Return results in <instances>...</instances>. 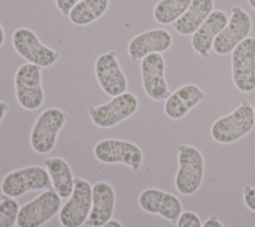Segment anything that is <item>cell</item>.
Masks as SVG:
<instances>
[{
  "mask_svg": "<svg viewBox=\"0 0 255 227\" xmlns=\"http://www.w3.org/2000/svg\"><path fill=\"white\" fill-rule=\"evenodd\" d=\"M44 165L51 179L52 188L62 199H68L72 194L75 179L69 163L62 157H49Z\"/></svg>",
  "mask_w": 255,
  "mask_h": 227,
  "instance_id": "21",
  "label": "cell"
},
{
  "mask_svg": "<svg viewBox=\"0 0 255 227\" xmlns=\"http://www.w3.org/2000/svg\"><path fill=\"white\" fill-rule=\"evenodd\" d=\"M95 157L105 164H124L132 171L140 169L143 153L140 147L126 139L104 138L99 140L93 149Z\"/></svg>",
  "mask_w": 255,
  "mask_h": 227,
  "instance_id": "8",
  "label": "cell"
},
{
  "mask_svg": "<svg viewBox=\"0 0 255 227\" xmlns=\"http://www.w3.org/2000/svg\"><path fill=\"white\" fill-rule=\"evenodd\" d=\"M172 45L171 34L162 28L143 31L134 36L128 45L129 60L133 63L154 53H163Z\"/></svg>",
  "mask_w": 255,
  "mask_h": 227,
  "instance_id": "16",
  "label": "cell"
},
{
  "mask_svg": "<svg viewBox=\"0 0 255 227\" xmlns=\"http://www.w3.org/2000/svg\"><path fill=\"white\" fill-rule=\"evenodd\" d=\"M192 0H159L152 11L153 19L160 25H171L189 7Z\"/></svg>",
  "mask_w": 255,
  "mask_h": 227,
  "instance_id": "23",
  "label": "cell"
},
{
  "mask_svg": "<svg viewBox=\"0 0 255 227\" xmlns=\"http://www.w3.org/2000/svg\"><path fill=\"white\" fill-rule=\"evenodd\" d=\"M137 202L144 212L157 214L172 224H176L183 212L181 201L177 196L158 188L143 189L138 195Z\"/></svg>",
  "mask_w": 255,
  "mask_h": 227,
  "instance_id": "15",
  "label": "cell"
},
{
  "mask_svg": "<svg viewBox=\"0 0 255 227\" xmlns=\"http://www.w3.org/2000/svg\"><path fill=\"white\" fill-rule=\"evenodd\" d=\"M205 99L204 92L194 84H186L170 93L164 101L163 111L170 119H180Z\"/></svg>",
  "mask_w": 255,
  "mask_h": 227,
  "instance_id": "18",
  "label": "cell"
},
{
  "mask_svg": "<svg viewBox=\"0 0 255 227\" xmlns=\"http://www.w3.org/2000/svg\"><path fill=\"white\" fill-rule=\"evenodd\" d=\"M92 187L87 179H75L73 192L59 211L62 227H82L86 223L92 207Z\"/></svg>",
  "mask_w": 255,
  "mask_h": 227,
  "instance_id": "10",
  "label": "cell"
},
{
  "mask_svg": "<svg viewBox=\"0 0 255 227\" xmlns=\"http://www.w3.org/2000/svg\"><path fill=\"white\" fill-rule=\"evenodd\" d=\"M176 227H202L200 217L193 211L186 210L179 216Z\"/></svg>",
  "mask_w": 255,
  "mask_h": 227,
  "instance_id": "25",
  "label": "cell"
},
{
  "mask_svg": "<svg viewBox=\"0 0 255 227\" xmlns=\"http://www.w3.org/2000/svg\"><path fill=\"white\" fill-rule=\"evenodd\" d=\"M243 201L245 206L255 213V187L246 185L243 188Z\"/></svg>",
  "mask_w": 255,
  "mask_h": 227,
  "instance_id": "26",
  "label": "cell"
},
{
  "mask_svg": "<svg viewBox=\"0 0 255 227\" xmlns=\"http://www.w3.org/2000/svg\"><path fill=\"white\" fill-rule=\"evenodd\" d=\"M252 29L250 15L241 7L233 6L231 15L223 30L215 38L212 50L219 56L231 53L242 41H244Z\"/></svg>",
  "mask_w": 255,
  "mask_h": 227,
  "instance_id": "12",
  "label": "cell"
},
{
  "mask_svg": "<svg viewBox=\"0 0 255 227\" xmlns=\"http://www.w3.org/2000/svg\"><path fill=\"white\" fill-rule=\"evenodd\" d=\"M165 61L161 54L147 55L140 61V77L145 95L156 102L165 101L170 95L164 76Z\"/></svg>",
  "mask_w": 255,
  "mask_h": 227,
  "instance_id": "14",
  "label": "cell"
},
{
  "mask_svg": "<svg viewBox=\"0 0 255 227\" xmlns=\"http://www.w3.org/2000/svg\"><path fill=\"white\" fill-rule=\"evenodd\" d=\"M231 77L239 92L255 91V37H247L231 52Z\"/></svg>",
  "mask_w": 255,
  "mask_h": 227,
  "instance_id": "11",
  "label": "cell"
},
{
  "mask_svg": "<svg viewBox=\"0 0 255 227\" xmlns=\"http://www.w3.org/2000/svg\"><path fill=\"white\" fill-rule=\"evenodd\" d=\"M8 110H9V106L7 105V103L0 100V123L4 119Z\"/></svg>",
  "mask_w": 255,
  "mask_h": 227,
  "instance_id": "29",
  "label": "cell"
},
{
  "mask_svg": "<svg viewBox=\"0 0 255 227\" xmlns=\"http://www.w3.org/2000/svg\"><path fill=\"white\" fill-rule=\"evenodd\" d=\"M14 90L17 103L27 111H36L45 101L42 87V68L25 63L21 65L14 76Z\"/></svg>",
  "mask_w": 255,
  "mask_h": 227,
  "instance_id": "5",
  "label": "cell"
},
{
  "mask_svg": "<svg viewBox=\"0 0 255 227\" xmlns=\"http://www.w3.org/2000/svg\"><path fill=\"white\" fill-rule=\"evenodd\" d=\"M15 52L27 63L40 68H50L60 59V53L44 45L34 31L27 27L17 28L11 37Z\"/></svg>",
  "mask_w": 255,
  "mask_h": 227,
  "instance_id": "7",
  "label": "cell"
},
{
  "mask_svg": "<svg viewBox=\"0 0 255 227\" xmlns=\"http://www.w3.org/2000/svg\"><path fill=\"white\" fill-rule=\"evenodd\" d=\"M52 186L46 168L30 165L8 172L2 179L0 189L3 195L18 198L30 191L45 190Z\"/></svg>",
  "mask_w": 255,
  "mask_h": 227,
  "instance_id": "6",
  "label": "cell"
},
{
  "mask_svg": "<svg viewBox=\"0 0 255 227\" xmlns=\"http://www.w3.org/2000/svg\"><path fill=\"white\" fill-rule=\"evenodd\" d=\"M213 10V0H192L187 10L171 26L179 35H192Z\"/></svg>",
  "mask_w": 255,
  "mask_h": 227,
  "instance_id": "20",
  "label": "cell"
},
{
  "mask_svg": "<svg viewBox=\"0 0 255 227\" xmlns=\"http://www.w3.org/2000/svg\"><path fill=\"white\" fill-rule=\"evenodd\" d=\"M61 199L52 187L43 190L20 207L17 227H42L60 211Z\"/></svg>",
  "mask_w": 255,
  "mask_h": 227,
  "instance_id": "9",
  "label": "cell"
},
{
  "mask_svg": "<svg viewBox=\"0 0 255 227\" xmlns=\"http://www.w3.org/2000/svg\"><path fill=\"white\" fill-rule=\"evenodd\" d=\"M247 2H248V5L251 7V9L255 11V0H247Z\"/></svg>",
  "mask_w": 255,
  "mask_h": 227,
  "instance_id": "32",
  "label": "cell"
},
{
  "mask_svg": "<svg viewBox=\"0 0 255 227\" xmlns=\"http://www.w3.org/2000/svg\"><path fill=\"white\" fill-rule=\"evenodd\" d=\"M81 0H55V4L57 9L64 15L67 16L69 15L70 11L73 9V7L80 2Z\"/></svg>",
  "mask_w": 255,
  "mask_h": 227,
  "instance_id": "27",
  "label": "cell"
},
{
  "mask_svg": "<svg viewBox=\"0 0 255 227\" xmlns=\"http://www.w3.org/2000/svg\"><path fill=\"white\" fill-rule=\"evenodd\" d=\"M228 22L227 14L222 10H213L207 19L192 34L190 44L193 51L201 58H208L218 34Z\"/></svg>",
  "mask_w": 255,
  "mask_h": 227,
  "instance_id": "19",
  "label": "cell"
},
{
  "mask_svg": "<svg viewBox=\"0 0 255 227\" xmlns=\"http://www.w3.org/2000/svg\"><path fill=\"white\" fill-rule=\"evenodd\" d=\"M254 125V108L249 101L243 100L231 113L212 123L210 134L216 142L230 144L247 135Z\"/></svg>",
  "mask_w": 255,
  "mask_h": 227,
  "instance_id": "1",
  "label": "cell"
},
{
  "mask_svg": "<svg viewBox=\"0 0 255 227\" xmlns=\"http://www.w3.org/2000/svg\"><path fill=\"white\" fill-rule=\"evenodd\" d=\"M4 42H5V32L2 25L0 24V48L3 46Z\"/></svg>",
  "mask_w": 255,
  "mask_h": 227,
  "instance_id": "31",
  "label": "cell"
},
{
  "mask_svg": "<svg viewBox=\"0 0 255 227\" xmlns=\"http://www.w3.org/2000/svg\"><path fill=\"white\" fill-rule=\"evenodd\" d=\"M254 114H255V109H254Z\"/></svg>",
  "mask_w": 255,
  "mask_h": 227,
  "instance_id": "33",
  "label": "cell"
},
{
  "mask_svg": "<svg viewBox=\"0 0 255 227\" xmlns=\"http://www.w3.org/2000/svg\"><path fill=\"white\" fill-rule=\"evenodd\" d=\"M202 227H224V226L216 215H211L205 220V222L202 224Z\"/></svg>",
  "mask_w": 255,
  "mask_h": 227,
  "instance_id": "28",
  "label": "cell"
},
{
  "mask_svg": "<svg viewBox=\"0 0 255 227\" xmlns=\"http://www.w3.org/2000/svg\"><path fill=\"white\" fill-rule=\"evenodd\" d=\"M109 3V0H81L70 11L68 18L76 26L90 25L107 12Z\"/></svg>",
  "mask_w": 255,
  "mask_h": 227,
  "instance_id": "22",
  "label": "cell"
},
{
  "mask_svg": "<svg viewBox=\"0 0 255 227\" xmlns=\"http://www.w3.org/2000/svg\"><path fill=\"white\" fill-rule=\"evenodd\" d=\"M138 99L129 92L113 97L109 102L89 107L88 114L91 121L101 128L114 127L135 114L138 109Z\"/></svg>",
  "mask_w": 255,
  "mask_h": 227,
  "instance_id": "4",
  "label": "cell"
},
{
  "mask_svg": "<svg viewBox=\"0 0 255 227\" xmlns=\"http://www.w3.org/2000/svg\"><path fill=\"white\" fill-rule=\"evenodd\" d=\"M116 192L107 181H97L92 187V207L85 223L88 227H100L110 221L116 209Z\"/></svg>",
  "mask_w": 255,
  "mask_h": 227,
  "instance_id": "17",
  "label": "cell"
},
{
  "mask_svg": "<svg viewBox=\"0 0 255 227\" xmlns=\"http://www.w3.org/2000/svg\"><path fill=\"white\" fill-rule=\"evenodd\" d=\"M178 168L174 177L176 190L185 196L196 193L204 177V158L201 151L193 145L177 146Z\"/></svg>",
  "mask_w": 255,
  "mask_h": 227,
  "instance_id": "2",
  "label": "cell"
},
{
  "mask_svg": "<svg viewBox=\"0 0 255 227\" xmlns=\"http://www.w3.org/2000/svg\"><path fill=\"white\" fill-rule=\"evenodd\" d=\"M95 75L106 95L113 98L127 92L128 80L121 68L116 51L105 52L97 58Z\"/></svg>",
  "mask_w": 255,
  "mask_h": 227,
  "instance_id": "13",
  "label": "cell"
},
{
  "mask_svg": "<svg viewBox=\"0 0 255 227\" xmlns=\"http://www.w3.org/2000/svg\"><path fill=\"white\" fill-rule=\"evenodd\" d=\"M100 227H124V226H123V224L119 220L111 219L110 221H108L107 223H105L104 225H102Z\"/></svg>",
  "mask_w": 255,
  "mask_h": 227,
  "instance_id": "30",
  "label": "cell"
},
{
  "mask_svg": "<svg viewBox=\"0 0 255 227\" xmlns=\"http://www.w3.org/2000/svg\"><path fill=\"white\" fill-rule=\"evenodd\" d=\"M19 210L20 205L15 198L3 195L0 199V227H14Z\"/></svg>",
  "mask_w": 255,
  "mask_h": 227,
  "instance_id": "24",
  "label": "cell"
},
{
  "mask_svg": "<svg viewBox=\"0 0 255 227\" xmlns=\"http://www.w3.org/2000/svg\"><path fill=\"white\" fill-rule=\"evenodd\" d=\"M69 114L59 108H48L36 118L29 136L31 148L38 154L50 153L57 143L60 130L64 127Z\"/></svg>",
  "mask_w": 255,
  "mask_h": 227,
  "instance_id": "3",
  "label": "cell"
}]
</instances>
